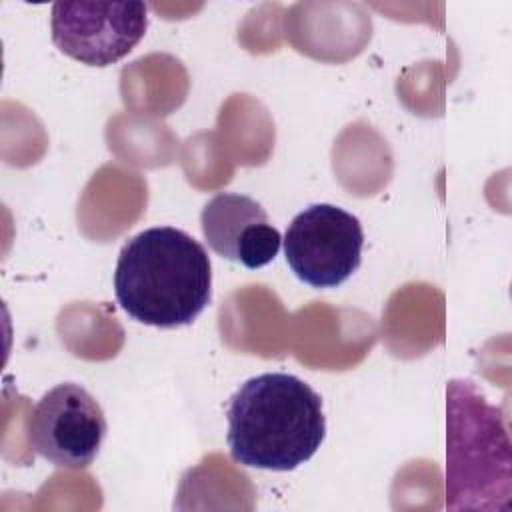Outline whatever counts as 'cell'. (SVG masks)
<instances>
[{
    "instance_id": "cell-3",
    "label": "cell",
    "mask_w": 512,
    "mask_h": 512,
    "mask_svg": "<svg viewBox=\"0 0 512 512\" xmlns=\"http://www.w3.org/2000/svg\"><path fill=\"white\" fill-rule=\"evenodd\" d=\"M446 506L450 510H508L512 448L502 410L472 380L446 388Z\"/></svg>"
},
{
    "instance_id": "cell-2",
    "label": "cell",
    "mask_w": 512,
    "mask_h": 512,
    "mask_svg": "<svg viewBox=\"0 0 512 512\" xmlns=\"http://www.w3.org/2000/svg\"><path fill=\"white\" fill-rule=\"evenodd\" d=\"M226 442L246 468L290 472L308 462L326 436L320 394L294 374L264 372L230 398Z\"/></svg>"
},
{
    "instance_id": "cell-1",
    "label": "cell",
    "mask_w": 512,
    "mask_h": 512,
    "mask_svg": "<svg viewBox=\"0 0 512 512\" xmlns=\"http://www.w3.org/2000/svg\"><path fill=\"white\" fill-rule=\"evenodd\" d=\"M114 294L136 322L156 328L188 326L212 296L208 252L174 226L142 230L118 254Z\"/></svg>"
},
{
    "instance_id": "cell-6",
    "label": "cell",
    "mask_w": 512,
    "mask_h": 512,
    "mask_svg": "<svg viewBox=\"0 0 512 512\" xmlns=\"http://www.w3.org/2000/svg\"><path fill=\"white\" fill-rule=\"evenodd\" d=\"M144 2H54L52 42L66 56L88 66H110L128 56L144 38Z\"/></svg>"
},
{
    "instance_id": "cell-4",
    "label": "cell",
    "mask_w": 512,
    "mask_h": 512,
    "mask_svg": "<svg viewBox=\"0 0 512 512\" xmlns=\"http://www.w3.org/2000/svg\"><path fill=\"white\" fill-rule=\"evenodd\" d=\"M284 256L296 278L312 288L344 284L362 262L360 220L334 204H312L292 218Z\"/></svg>"
},
{
    "instance_id": "cell-5",
    "label": "cell",
    "mask_w": 512,
    "mask_h": 512,
    "mask_svg": "<svg viewBox=\"0 0 512 512\" xmlns=\"http://www.w3.org/2000/svg\"><path fill=\"white\" fill-rule=\"evenodd\" d=\"M106 416L96 398L76 382L48 390L32 408L26 430L32 450L56 468H88L106 436Z\"/></svg>"
},
{
    "instance_id": "cell-7",
    "label": "cell",
    "mask_w": 512,
    "mask_h": 512,
    "mask_svg": "<svg viewBox=\"0 0 512 512\" xmlns=\"http://www.w3.org/2000/svg\"><path fill=\"white\" fill-rule=\"evenodd\" d=\"M208 246L222 258L256 270L270 264L282 244L268 212L250 196L222 192L210 198L200 214Z\"/></svg>"
}]
</instances>
